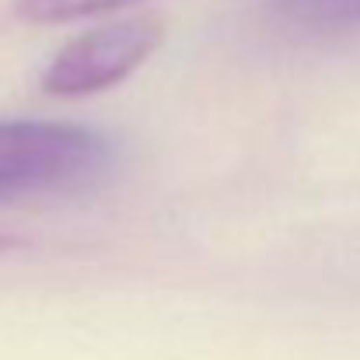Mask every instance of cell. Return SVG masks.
I'll return each instance as SVG.
<instances>
[{
	"label": "cell",
	"mask_w": 360,
	"mask_h": 360,
	"mask_svg": "<svg viewBox=\"0 0 360 360\" xmlns=\"http://www.w3.org/2000/svg\"><path fill=\"white\" fill-rule=\"evenodd\" d=\"M276 11L308 35L360 32V0H276Z\"/></svg>",
	"instance_id": "3"
},
{
	"label": "cell",
	"mask_w": 360,
	"mask_h": 360,
	"mask_svg": "<svg viewBox=\"0 0 360 360\" xmlns=\"http://www.w3.org/2000/svg\"><path fill=\"white\" fill-rule=\"evenodd\" d=\"M122 4H136V0H18L14 11L25 21H39V25H56V21H74V18H88V14H102Z\"/></svg>",
	"instance_id": "4"
},
{
	"label": "cell",
	"mask_w": 360,
	"mask_h": 360,
	"mask_svg": "<svg viewBox=\"0 0 360 360\" xmlns=\"http://www.w3.org/2000/svg\"><path fill=\"white\" fill-rule=\"evenodd\" d=\"M161 35L165 25L150 14L122 18L95 32H84L53 56V63L42 74V88L60 98L105 91L150 60V53L161 46Z\"/></svg>",
	"instance_id": "2"
},
{
	"label": "cell",
	"mask_w": 360,
	"mask_h": 360,
	"mask_svg": "<svg viewBox=\"0 0 360 360\" xmlns=\"http://www.w3.org/2000/svg\"><path fill=\"white\" fill-rule=\"evenodd\" d=\"M112 147L102 133L70 122H0V203L77 193L102 182Z\"/></svg>",
	"instance_id": "1"
}]
</instances>
